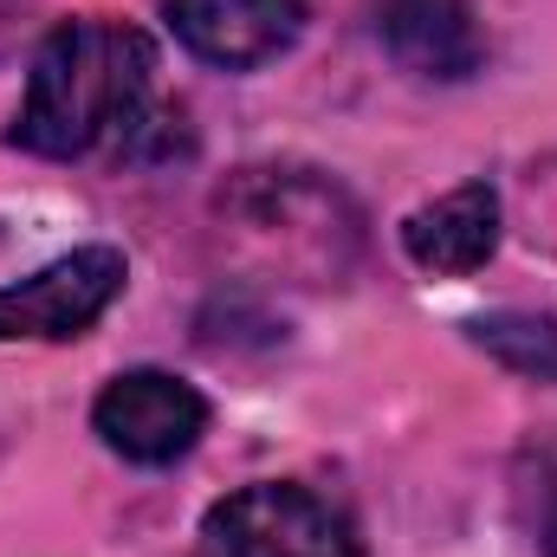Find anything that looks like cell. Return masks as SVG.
I'll list each match as a JSON object with an SVG mask.
<instances>
[{
  "label": "cell",
  "mask_w": 557,
  "mask_h": 557,
  "mask_svg": "<svg viewBox=\"0 0 557 557\" xmlns=\"http://www.w3.org/2000/svg\"><path fill=\"white\" fill-rule=\"evenodd\" d=\"M182 117L156 104V46L124 20H59L26 72V98L7 143L46 162H72L91 149L169 156L162 124Z\"/></svg>",
  "instance_id": "obj_1"
},
{
  "label": "cell",
  "mask_w": 557,
  "mask_h": 557,
  "mask_svg": "<svg viewBox=\"0 0 557 557\" xmlns=\"http://www.w3.org/2000/svg\"><path fill=\"white\" fill-rule=\"evenodd\" d=\"M201 539L214 557H363L357 525L298 480H253L214 499Z\"/></svg>",
  "instance_id": "obj_2"
},
{
  "label": "cell",
  "mask_w": 557,
  "mask_h": 557,
  "mask_svg": "<svg viewBox=\"0 0 557 557\" xmlns=\"http://www.w3.org/2000/svg\"><path fill=\"white\" fill-rule=\"evenodd\" d=\"M124 253L117 247H72L65 260L39 267V273L0 285V344H65L85 337L124 292Z\"/></svg>",
  "instance_id": "obj_3"
},
{
  "label": "cell",
  "mask_w": 557,
  "mask_h": 557,
  "mask_svg": "<svg viewBox=\"0 0 557 557\" xmlns=\"http://www.w3.org/2000/svg\"><path fill=\"white\" fill-rule=\"evenodd\" d=\"M91 428L131 467H175L208 434V396L169 370H124L98 389Z\"/></svg>",
  "instance_id": "obj_4"
},
{
  "label": "cell",
  "mask_w": 557,
  "mask_h": 557,
  "mask_svg": "<svg viewBox=\"0 0 557 557\" xmlns=\"http://www.w3.org/2000/svg\"><path fill=\"white\" fill-rule=\"evenodd\" d=\"M376 46L428 85H460L486 65V26L473 0H363Z\"/></svg>",
  "instance_id": "obj_5"
},
{
  "label": "cell",
  "mask_w": 557,
  "mask_h": 557,
  "mask_svg": "<svg viewBox=\"0 0 557 557\" xmlns=\"http://www.w3.org/2000/svg\"><path fill=\"white\" fill-rule=\"evenodd\" d=\"M162 20L201 65H221V72L273 65L305 33L298 0H162Z\"/></svg>",
  "instance_id": "obj_6"
},
{
  "label": "cell",
  "mask_w": 557,
  "mask_h": 557,
  "mask_svg": "<svg viewBox=\"0 0 557 557\" xmlns=\"http://www.w3.org/2000/svg\"><path fill=\"white\" fill-rule=\"evenodd\" d=\"M403 253L434 278H467L499 253V188L460 182L403 221Z\"/></svg>",
  "instance_id": "obj_7"
},
{
  "label": "cell",
  "mask_w": 557,
  "mask_h": 557,
  "mask_svg": "<svg viewBox=\"0 0 557 557\" xmlns=\"http://www.w3.org/2000/svg\"><path fill=\"white\" fill-rule=\"evenodd\" d=\"M467 337L506 363L525 383H557V318L552 311H486L467 324Z\"/></svg>",
  "instance_id": "obj_8"
},
{
  "label": "cell",
  "mask_w": 557,
  "mask_h": 557,
  "mask_svg": "<svg viewBox=\"0 0 557 557\" xmlns=\"http://www.w3.org/2000/svg\"><path fill=\"white\" fill-rule=\"evenodd\" d=\"M539 545L545 557H557V460L539 467Z\"/></svg>",
  "instance_id": "obj_9"
}]
</instances>
